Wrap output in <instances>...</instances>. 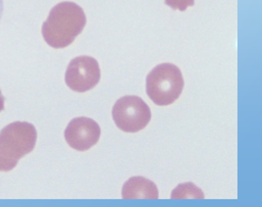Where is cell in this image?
I'll return each instance as SVG.
<instances>
[{"label": "cell", "instance_id": "11", "mask_svg": "<svg viewBox=\"0 0 262 207\" xmlns=\"http://www.w3.org/2000/svg\"><path fill=\"white\" fill-rule=\"evenodd\" d=\"M3 9H4V4H3V0H0V19L3 15Z\"/></svg>", "mask_w": 262, "mask_h": 207}, {"label": "cell", "instance_id": "4", "mask_svg": "<svg viewBox=\"0 0 262 207\" xmlns=\"http://www.w3.org/2000/svg\"><path fill=\"white\" fill-rule=\"evenodd\" d=\"M112 117L121 131L138 133L143 130L151 119V112L143 99L136 96L120 98L113 106Z\"/></svg>", "mask_w": 262, "mask_h": 207}, {"label": "cell", "instance_id": "1", "mask_svg": "<svg viewBox=\"0 0 262 207\" xmlns=\"http://www.w3.org/2000/svg\"><path fill=\"white\" fill-rule=\"evenodd\" d=\"M86 24L83 8L64 1L55 5L42 25L41 33L46 42L53 49H64L71 44Z\"/></svg>", "mask_w": 262, "mask_h": 207}, {"label": "cell", "instance_id": "6", "mask_svg": "<svg viewBox=\"0 0 262 207\" xmlns=\"http://www.w3.org/2000/svg\"><path fill=\"white\" fill-rule=\"evenodd\" d=\"M101 134L97 123L86 117L73 119L65 130V140L73 149L85 151L96 146Z\"/></svg>", "mask_w": 262, "mask_h": 207}, {"label": "cell", "instance_id": "7", "mask_svg": "<svg viewBox=\"0 0 262 207\" xmlns=\"http://www.w3.org/2000/svg\"><path fill=\"white\" fill-rule=\"evenodd\" d=\"M124 199H158V190L154 182L143 177H133L122 189Z\"/></svg>", "mask_w": 262, "mask_h": 207}, {"label": "cell", "instance_id": "9", "mask_svg": "<svg viewBox=\"0 0 262 207\" xmlns=\"http://www.w3.org/2000/svg\"><path fill=\"white\" fill-rule=\"evenodd\" d=\"M165 4L173 10L185 11L188 7L194 5V0H164Z\"/></svg>", "mask_w": 262, "mask_h": 207}, {"label": "cell", "instance_id": "3", "mask_svg": "<svg viewBox=\"0 0 262 207\" xmlns=\"http://www.w3.org/2000/svg\"><path fill=\"white\" fill-rule=\"evenodd\" d=\"M184 85L179 68L171 63H162L147 75L146 94L155 104L167 106L180 98Z\"/></svg>", "mask_w": 262, "mask_h": 207}, {"label": "cell", "instance_id": "8", "mask_svg": "<svg viewBox=\"0 0 262 207\" xmlns=\"http://www.w3.org/2000/svg\"><path fill=\"white\" fill-rule=\"evenodd\" d=\"M205 196L203 191L192 183H186L179 185L171 195L172 199H203Z\"/></svg>", "mask_w": 262, "mask_h": 207}, {"label": "cell", "instance_id": "5", "mask_svg": "<svg viewBox=\"0 0 262 207\" xmlns=\"http://www.w3.org/2000/svg\"><path fill=\"white\" fill-rule=\"evenodd\" d=\"M100 81V68L96 59L79 56L72 60L66 70L65 82L72 90L85 93L93 89Z\"/></svg>", "mask_w": 262, "mask_h": 207}, {"label": "cell", "instance_id": "10", "mask_svg": "<svg viewBox=\"0 0 262 207\" xmlns=\"http://www.w3.org/2000/svg\"><path fill=\"white\" fill-rule=\"evenodd\" d=\"M4 102H5V98L2 96L1 90H0V112L4 110Z\"/></svg>", "mask_w": 262, "mask_h": 207}, {"label": "cell", "instance_id": "2", "mask_svg": "<svg viewBox=\"0 0 262 207\" xmlns=\"http://www.w3.org/2000/svg\"><path fill=\"white\" fill-rule=\"evenodd\" d=\"M37 133L33 124L14 122L0 132V172L13 170L19 160L31 153L36 144Z\"/></svg>", "mask_w": 262, "mask_h": 207}]
</instances>
